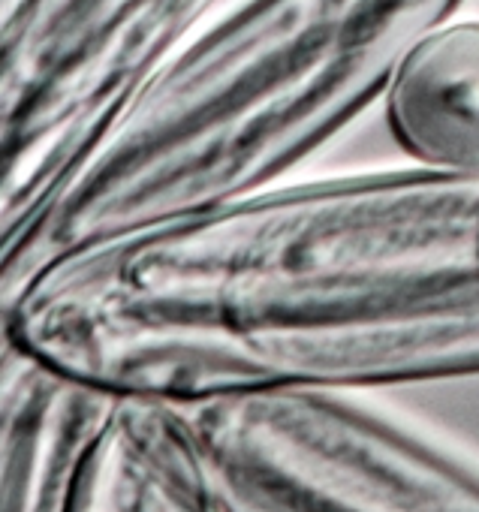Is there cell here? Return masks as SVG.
<instances>
[{"label":"cell","mask_w":479,"mask_h":512,"mask_svg":"<svg viewBox=\"0 0 479 512\" xmlns=\"http://www.w3.org/2000/svg\"><path fill=\"white\" fill-rule=\"evenodd\" d=\"M223 512H479V449L368 389L181 404Z\"/></svg>","instance_id":"2"},{"label":"cell","mask_w":479,"mask_h":512,"mask_svg":"<svg viewBox=\"0 0 479 512\" xmlns=\"http://www.w3.org/2000/svg\"><path fill=\"white\" fill-rule=\"evenodd\" d=\"M220 0H0V244L16 241Z\"/></svg>","instance_id":"3"},{"label":"cell","mask_w":479,"mask_h":512,"mask_svg":"<svg viewBox=\"0 0 479 512\" xmlns=\"http://www.w3.org/2000/svg\"><path fill=\"white\" fill-rule=\"evenodd\" d=\"M461 0H242L178 49L43 214L4 244V302L49 266L275 184L374 100Z\"/></svg>","instance_id":"1"},{"label":"cell","mask_w":479,"mask_h":512,"mask_svg":"<svg viewBox=\"0 0 479 512\" xmlns=\"http://www.w3.org/2000/svg\"><path fill=\"white\" fill-rule=\"evenodd\" d=\"M79 512H223L181 404L121 395L88 461Z\"/></svg>","instance_id":"5"},{"label":"cell","mask_w":479,"mask_h":512,"mask_svg":"<svg viewBox=\"0 0 479 512\" xmlns=\"http://www.w3.org/2000/svg\"><path fill=\"white\" fill-rule=\"evenodd\" d=\"M395 142L434 169H479V22L446 19L401 58L383 94Z\"/></svg>","instance_id":"6"},{"label":"cell","mask_w":479,"mask_h":512,"mask_svg":"<svg viewBox=\"0 0 479 512\" xmlns=\"http://www.w3.org/2000/svg\"><path fill=\"white\" fill-rule=\"evenodd\" d=\"M4 350V512H79L88 461L121 395L7 341Z\"/></svg>","instance_id":"4"}]
</instances>
